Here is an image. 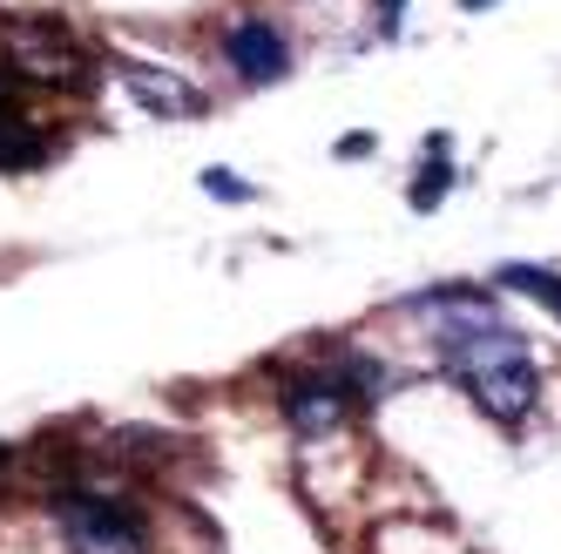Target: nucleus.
<instances>
[{"label":"nucleus","mask_w":561,"mask_h":554,"mask_svg":"<svg viewBox=\"0 0 561 554\" xmlns=\"http://www.w3.org/2000/svg\"><path fill=\"white\" fill-rule=\"evenodd\" d=\"M447 372L473 392V406L494 413L501 426H520L535 413V400H541V366H535V351L520 345L507 325L447 345Z\"/></svg>","instance_id":"1"},{"label":"nucleus","mask_w":561,"mask_h":554,"mask_svg":"<svg viewBox=\"0 0 561 554\" xmlns=\"http://www.w3.org/2000/svg\"><path fill=\"white\" fill-rule=\"evenodd\" d=\"M0 61H8L21 82L68 89V95H89V82H95V55L82 48V34L61 27V21H0Z\"/></svg>","instance_id":"2"},{"label":"nucleus","mask_w":561,"mask_h":554,"mask_svg":"<svg viewBox=\"0 0 561 554\" xmlns=\"http://www.w3.org/2000/svg\"><path fill=\"white\" fill-rule=\"evenodd\" d=\"M48 513L61 528V547L68 554H149V528L129 500L115 494H95V487H55L48 494Z\"/></svg>","instance_id":"3"},{"label":"nucleus","mask_w":561,"mask_h":554,"mask_svg":"<svg viewBox=\"0 0 561 554\" xmlns=\"http://www.w3.org/2000/svg\"><path fill=\"white\" fill-rule=\"evenodd\" d=\"M285 419H291L298 440H332V432L352 419V400H345V385L318 366L305 379H285Z\"/></svg>","instance_id":"4"},{"label":"nucleus","mask_w":561,"mask_h":554,"mask_svg":"<svg viewBox=\"0 0 561 554\" xmlns=\"http://www.w3.org/2000/svg\"><path fill=\"white\" fill-rule=\"evenodd\" d=\"M224 61L237 68V82H251V89H271L277 74L291 68V42L277 34L271 21H237L224 34Z\"/></svg>","instance_id":"5"},{"label":"nucleus","mask_w":561,"mask_h":554,"mask_svg":"<svg viewBox=\"0 0 561 554\" xmlns=\"http://www.w3.org/2000/svg\"><path fill=\"white\" fill-rule=\"evenodd\" d=\"M115 74H123V89H129L149 115H163V123H190V115H204V95H196L183 74L156 68V61H129V55H115Z\"/></svg>","instance_id":"6"},{"label":"nucleus","mask_w":561,"mask_h":554,"mask_svg":"<svg viewBox=\"0 0 561 554\" xmlns=\"http://www.w3.org/2000/svg\"><path fill=\"white\" fill-rule=\"evenodd\" d=\"M420 311L433 319V332L447 338V345H460V338H473V332H494V325H501L494 298H488V291H473V285H447V291H426V298H420Z\"/></svg>","instance_id":"7"},{"label":"nucleus","mask_w":561,"mask_h":554,"mask_svg":"<svg viewBox=\"0 0 561 554\" xmlns=\"http://www.w3.org/2000/svg\"><path fill=\"white\" fill-rule=\"evenodd\" d=\"M48 149L55 136L42 123H27L14 102H0V170H34V163H48Z\"/></svg>","instance_id":"8"},{"label":"nucleus","mask_w":561,"mask_h":554,"mask_svg":"<svg viewBox=\"0 0 561 554\" xmlns=\"http://www.w3.org/2000/svg\"><path fill=\"white\" fill-rule=\"evenodd\" d=\"M447 183H454L447 136H433V149H426V170L413 176V210H420V217H426V210H439V196H447Z\"/></svg>","instance_id":"9"},{"label":"nucleus","mask_w":561,"mask_h":554,"mask_svg":"<svg viewBox=\"0 0 561 554\" xmlns=\"http://www.w3.org/2000/svg\"><path fill=\"white\" fill-rule=\"evenodd\" d=\"M494 285L541 298V304L554 311V319H561V277H554V270H541V264H501V270H494Z\"/></svg>","instance_id":"10"},{"label":"nucleus","mask_w":561,"mask_h":554,"mask_svg":"<svg viewBox=\"0 0 561 554\" xmlns=\"http://www.w3.org/2000/svg\"><path fill=\"white\" fill-rule=\"evenodd\" d=\"M204 189L217 196V204H251V183L230 176V170H204Z\"/></svg>","instance_id":"11"},{"label":"nucleus","mask_w":561,"mask_h":554,"mask_svg":"<svg viewBox=\"0 0 561 554\" xmlns=\"http://www.w3.org/2000/svg\"><path fill=\"white\" fill-rule=\"evenodd\" d=\"M460 8H467V14H480V8H494V0H460Z\"/></svg>","instance_id":"12"},{"label":"nucleus","mask_w":561,"mask_h":554,"mask_svg":"<svg viewBox=\"0 0 561 554\" xmlns=\"http://www.w3.org/2000/svg\"><path fill=\"white\" fill-rule=\"evenodd\" d=\"M0 102H8V74H0Z\"/></svg>","instance_id":"13"}]
</instances>
